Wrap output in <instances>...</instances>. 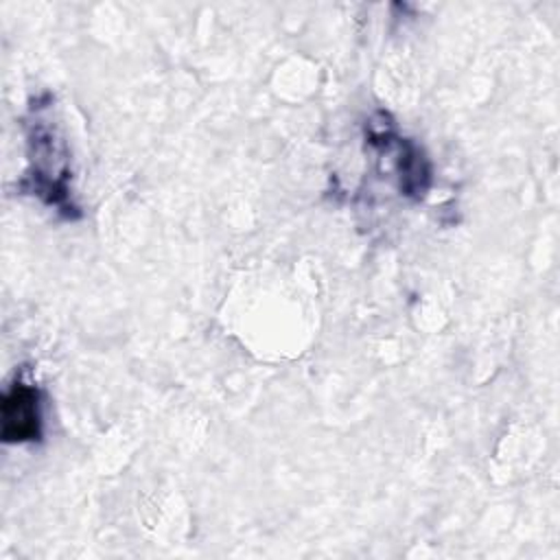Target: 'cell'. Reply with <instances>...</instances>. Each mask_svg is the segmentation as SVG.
<instances>
[{
	"instance_id": "6da1fadb",
	"label": "cell",
	"mask_w": 560,
	"mask_h": 560,
	"mask_svg": "<svg viewBox=\"0 0 560 560\" xmlns=\"http://www.w3.org/2000/svg\"><path fill=\"white\" fill-rule=\"evenodd\" d=\"M28 171L20 188L59 208L68 217L77 210L70 201V153L59 125L52 118V98H37L26 116Z\"/></svg>"
},
{
	"instance_id": "7a4b0ae2",
	"label": "cell",
	"mask_w": 560,
	"mask_h": 560,
	"mask_svg": "<svg viewBox=\"0 0 560 560\" xmlns=\"http://www.w3.org/2000/svg\"><path fill=\"white\" fill-rule=\"evenodd\" d=\"M2 420V442L24 444L39 442L44 435V413H42V392L39 387L15 374V378L4 387L0 402Z\"/></svg>"
}]
</instances>
